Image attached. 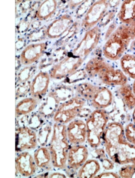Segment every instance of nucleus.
Listing matches in <instances>:
<instances>
[{
	"instance_id": "nucleus-24",
	"label": "nucleus",
	"mask_w": 135,
	"mask_h": 178,
	"mask_svg": "<svg viewBox=\"0 0 135 178\" xmlns=\"http://www.w3.org/2000/svg\"><path fill=\"white\" fill-rule=\"evenodd\" d=\"M49 177L50 178H65L66 176L63 174L59 173H55L51 174Z\"/></svg>"
},
{
	"instance_id": "nucleus-2",
	"label": "nucleus",
	"mask_w": 135,
	"mask_h": 178,
	"mask_svg": "<svg viewBox=\"0 0 135 178\" xmlns=\"http://www.w3.org/2000/svg\"><path fill=\"white\" fill-rule=\"evenodd\" d=\"M135 38V24L120 25L105 45L104 53L108 58L119 59L127 50L130 42Z\"/></svg>"
},
{
	"instance_id": "nucleus-18",
	"label": "nucleus",
	"mask_w": 135,
	"mask_h": 178,
	"mask_svg": "<svg viewBox=\"0 0 135 178\" xmlns=\"http://www.w3.org/2000/svg\"><path fill=\"white\" fill-rule=\"evenodd\" d=\"M34 159L37 166L40 168L45 167L51 160L49 149L43 147L38 148L34 153Z\"/></svg>"
},
{
	"instance_id": "nucleus-13",
	"label": "nucleus",
	"mask_w": 135,
	"mask_h": 178,
	"mask_svg": "<svg viewBox=\"0 0 135 178\" xmlns=\"http://www.w3.org/2000/svg\"><path fill=\"white\" fill-rule=\"evenodd\" d=\"M50 82V77L48 73L40 72L33 80L31 87L32 94L35 96H42L48 90Z\"/></svg>"
},
{
	"instance_id": "nucleus-9",
	"label": "nucleus",
	"mask_w": 135,
	"mask_h": 178,
	"mask_svg": "<svg viewBox=\"0 0 135 178\" xmlns=\"http://www.w3.org/2000/svg\"><path fill=\"white\" fill-rule=\"evenodd\" d=\"M82 61L80 59H69L53 67L50 76L54 79H61L68 77L77 70Z\"/></svg>"
},
{
	"instance_id": "nucleus-16",
	"label": "nucleus",
	"mask_w": 135,
	"mask_h": 178,
	"mask_svg": "<svg viewBox=\"0 0 135 178\" xmlns=\"http://www.w3.org/2000/svg\"><path fill=\"white\" fill-rule=\"evenodd\" d=\"M118 92L125 105L129 109L134 108L135 107V95L132 87L127 83L120 86Z\"/></svg>"
},
{
	"instance_id": "nucleus-23",
	"label": "nucleus",
	"mask_w": 135,
	"mask_h": 178,
	"mask_svg": "<svg viewBox=\"0 0 135 178\" xmlns=\"http://www.w3.org/2000/svg\"><path fill=\"white\" fill-rule=\"evenodd\" d=\"M118 177V176L114 173L106 172L102 173L96 175L94 178H116Z\"/></svg>"
},
{
	"instance_id": "nucleus-5",
	"label": "nucleus",
	"mask_w": 135,
	"mask_h": 178,
	"mask_svg": "<svg viewBox=\"0 0 135 178\" xmlns=\"http://www.w3.org/2000/svg\"><path fill=\"white\" fill-rule=\"evenodd\" d=\"M85 103V100L81 96L70 99L58 108L54 117V120L62 124L71 121L79 115Z\"/></svg>"
},
{
	"instance_id": "nucleus-1",
	"label": "nucleus",
	"mask_w": 135,
	"mask_h": 178,
	"mask_svg": "<svg viewBox=\"0 0 135 178\" xmlns=\"http://www.w3.org/2000/svg\"><path fill=\"white\" fill-rule=\"evenodd\" d=\"M121 125L117 122L109 123L103 138L106 151L115 162L123 164L135 162V146L123 141Z\"/></svg>"
},
{
	"instance_id": "nucleus-20",
	"label": "nucleus",
	"mask_w": 135,
	"mask_h": 178,
	"mask_svg": "<svg viewBox=\"0 0 135 178\" xmlns=\"http://www.w3.org/2000/svg\"><path fill=\"white\" fill-rule=\"evenodd\" d=\"M36 101L33 98H27L19 102L17 104L16 111L19 114H25L32 111L36 105Z\"/></svg>"
},
{
	"instance_id": "nucleus-15",
	"label": "nucleus",
	"mask_w": 135,
	"mask_h": 178,
	"mask_svg": "<svg viewBox=\"0 0 135 178\" xmlns=\"http://www.w3.org/2000/svg\"><path fill=\"white\" fill-rule=\"evenodd\" d=\"M100 169V165L97 161L89 159L86 161L79 168L77 175L80 178H94Z\"/></svg>"
},
{
	"instance_id": "nucleus-4",
	"label": "nucleus",
	"mask_w": 135,
	"mask_h": 178,
	"mask_svg": "<svg viewBox=\"0 0 135 178\" xmlns=\"http://www.w3.org/2000/svg\"><path fill=\"white\" fill-rule=\"evenodd\" d=\"M108 120V114L104 109H96L88 116L86 123V140L91 147L96 148L100 144Z\"/></svg>"
},
{
	"instance_id": "nucleus-7",
	"label": "nucleus",
	"mask_w": 135,
	"mask_h": 178,
	"mask_svg": "<svg viewBox=\"0 0 135 178\" xmlns=\"http://www.w3.org/2000/svg\"><path fill=\"white\" fill-rule=\"evenodd\" d=\"M66 129L68 141L73 145L82 144L86 139V125L83 120L77 119L71 121Z\"/></svg>"
},
{
	"instance_id": "nucleus-6",
	"label": "nucleus",
	"mask_w": 135,
	"mask_h": 178,
	"mask_svg": "<svg viewBox=\"0 0 135 178\" xmlns=\"http://www.w3.org/2000/svg\"><path fill=\"white\" fill-rule=\"evenodd\" d=\"M98 75L104 84L110 86H122L127 83L128 78L123 72L116 69L106 63Z\"/></svg>"
},
{
	"instance_id": "nucleus-19",
	"label": "nucleus",
	"mask_w": 135,
	"mask_h": 178,
	"mask_svg": "<svg viewBox=\"0 0 135 178\" xmlns=\"http://www.w3.org/2000/svg\"><path fill=\"white\" fill-rule=\"evenodd\" d=\"M98 87L88 83L79 85L76 90L80 96L85 100H91L96 93Z\"/></svg>"
},
{
	"instance_id": "nucleus-12",
	"label": "nucleus",
	"mask_w": 135,
	"mask_h": 178,
	"mask_svg": "<svg viewBox=\"0 0 135 178\" xmlns=\"http://www.w3.org/2000/svg\"><path fill=\"white\" fill-rule=\"evenodd\" d=\"M113 100L111 91L105 87H98L93 98L91 100L92 106L96 109H104L110 106Z\"/></svg>"
},
{
	"instance_id": "nucleus-25",
	"label": "nucleus",
	"mask_w": 135,
	"mask_h": 178,
	"mask_svg": "<svg viewBox=\"0 0 135 178\" xmlns=\"http://www.w3.org/2000/svg\"><path fill=\"white\" fill-rule=\"evenodd\" d=\"M132 89L135 95V79L133 83L132 86Z\"/></svg>"
},
{
	"instance_id": "nucleus-3",
	"label": "nucleus",
	"mask_w": 135,
	"mask_h": 178,
	"mask_svg": "<svg viewBox=\"0 0 135 178\" xmlns=\"http://www.w3.org/2000/svg\"><path fill=\"white\" fill-rule=\"evenodd\" d=\"M66 128L62 123H57L54 124L49 149L53 166L61 169L66 167L70 148Z\"/></svg>"
},
{
	"instance_id": "nucleus-21",
	"label": "nucleus",
	"mask_w": 135,
	"mask_h": 178,
	"mask_svg": "<svg viewBox=\"0 0 135 178\" xmlns=\"http://www.w3.org/2000/svg\"><path fill=\"white\" fill-rule=\"evenodd\" d=\"M106 62L101 59H94L91 61L87 65L86 71L90 77H94L98 74Z\"/></svg>"
},
{
	"instance_id": "nucleus-10",
	"label": "nucleus",
	"mask_w": 135,
	"mask_h": 178,
	"mask_svg": "<svg viewBox=\"0 0 135 178\" xmlns=\"http://www.w3.org/2000/svg\"><path fill=\"white\" fill-rule=\"evenodd\" d=\"M16 149L17 150L29 149L35 147L37 144L36 133L27 127L19 128L16 132Z\"/></svg>"
},
{
	"instance_id": "nucleus-17",
	"label": "nucleus",
	"mask_w": 135,
	"mask_h": 178,
	"mask_svg": "<svg viewBox=\"0 0 135 178\" xmlns=\"http://www.w3.org/2000/svg\"><path fill=\"white\" fill-rule=\"evenodd\" d=\"M121 68L125 74L135 79V55L127 54L123 55L120 61Z\"/></svg>"
},
{
	"instance_id": "nucleus-14",
	"label": "nucleus",
	"mask_w": 135,
	"mask_h": 178,
	"mask_svg": "<svg viewBox=\"0 0 135 178\" xmlns=\"http://www.w3.org/2000/svg\"><path fill=\"white\" fill-rule=\"evenodd\" d=\"M118 17L123 24H135V0H125L123 2Z\"/></svg>"
},
{
	"instance_id": "nucleus-8",
	"label": "nucleus",
	"mask_w": 135,
	"mask_h": 178,
	"mask_svg": "<svg viewBox=\"0 0 135 178\" xmlns=\"http://www.w3.org/2000/svg\"><path fill=\"white\" fill-rule=\"evenodd\" d=\"M87 147L81 144L73 145L69 150L67 163L69 167L73 170L79 169L86 162L88 156Z\"/></svg>"
},
{
	"instance_id": "nucleus-11",
	"label": "nucleus",
	"mask_w": 135,
	"mask_h": 178,
	"mask_svg": "<svg viewBox=\"0 0 135 178\" xmlns=\"http://www.w3.org/2000/svg\"><path fill=\"white\" fill-rule=\"evenodd\" d=\"M34 161L32 156L28 152H23L18 155L16 159V163L20 173L25 177H29L33 174L36 170Z\"/></svg>"
},
{
	"instance_id": "nucleus-22",
	"label": "nucleus",
	"mask_w": 135,
	"mask_h": 178,
	"mask_svg": "<svg viewBox=\"0 0 135 178\" xmlns=\"http://www.w3.org/2000/svg\"><path fill=\"white\" fill-rule=\"evenodd\" d=\"M87 75L86 71L83 70H77L68 77L70 78L69 82L73 83L85 79Z\"/></svg>"
}]
</instances>
